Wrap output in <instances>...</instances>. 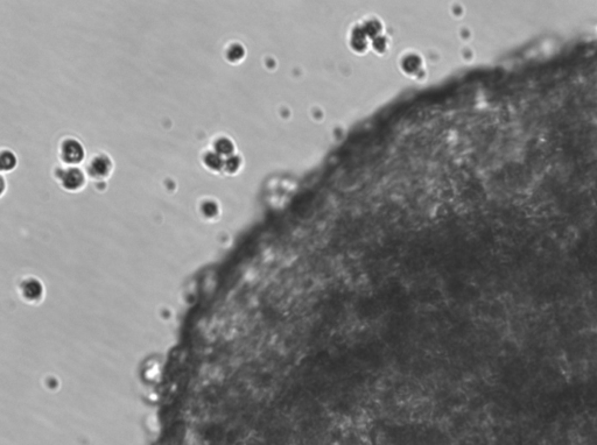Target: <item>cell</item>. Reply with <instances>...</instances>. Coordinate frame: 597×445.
Here are the masks:
<instances>
[{"instance_id": "6da1fadb", "label": "cell", "mask_w": 597, "mask_h": 445, "mask_svg": "<svg viewBox=\"0 0 597 445\" xmlns=\"http://www.w3.org/2000/svg\"><path fill=\"white\" fill-rule=\"evenodd\" d=\"M84 156L82 146L75 140H67L62 146V160L67 164H78Z\"/></svg>"}, {"instance_id": "7a4b0ae2", "label": "cell", "mask_w": 597, "mask_h": 445, "mask_svg": "<svg viewBox=\"0 0 597 445\" xmlns=\"http://www.w3.org/2000/svg\"><path fill=\"white\" fill-rule=\"evenodd\" d=\"M62 176L63 184L68 189H76L83 184V175L77 168L68 169Z\"/></svg>"}, {"instance_id": "3957f363", "label": "cell", "mask_w": 597, "mask_h": 445, "mask_svg": "<svg viewBox=\"0 0 597 445\" xmlns=\"http://www.w3.org/2000/svg\"><path fill=\"white\" fill-rule=\"evenodd\" d=\"M110 168V161L104 156H99L93 161V164L90 165L89 170L91 175H95V176L97 177H103L109 174Z\"/></svg>"}, {"instance_id": "277c9868", "label": "cell", "mask_w": 597, "mask_h": 445, "mask_svg": "<svg viewBox=\"0 0 597 445\" xmlns=\"http://www.w3.org/2000/svg\"><path fill=\"white\" fill-rule=\"evenodd\" d=\"M594 431H595V424L591 420L583 421L579 428V432L582 437L591 436L592 434H594Z\"/></svg>"}, {"instance_id": "5b68a950", "label": "cell", "mask_w": 597, "mask_h": 445, "mask_svg": "<svg viewBox=\"0 0 597 445\" xmlns=\"http://www.w3.org/2000/svg\"><path fill=\"white\" fill-rule=\"evenodd\" d=\"M503 351L508 356H516L517 353H519V345L515 340L506 339L503 341Z\"/></svg>"}, {"instance_id": "8992f818", "label": "cell", "mask_w": 597, "mask_h": 445, "mask_svg": "<svg viewBox=\"0 0 597 445\" xmlns=\"http://www.w3.org/2000/svg\"><path fill=\"white\" fill-rule=\"evenodd\" d=\"M491 312H492V315H496L495 316L496 319H500V317H503L505 315L504 304L500 303V302H497L495 305H492L491 307Z\"/></svg>"}]
</instances>
